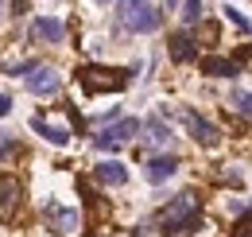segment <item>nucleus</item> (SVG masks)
Returning <instances> with one entry per match:
<instances>
[{
  "label": "nucleus",
  "instance_id": "4",
  "mask_svg": "<svg viewBox=\"0 0 252 237\" xmlns=\"http://www.w3.org/2000/svg\"><path fill=\"white\" fill-rule=\"evenodd\" d=\"M136 132H144V120L125 117V120H117V124H105V128L94 136V144H97L101 152H113V148H121L125 140H132Z\"/></svg>",
  "mask_w": 252,
  "mask_h": 237
},
{
  "label": "nucleus",
  "instance_id": "2",
  "mask_svg": "<svg viewBox=\"0 0 252 237\" xmlns=\"http://www.w3.org/2000/svg\"><path fill=\"white\" fill-rule=\"evenodd\" d=\"M78 86L86 93H121L132 82V70H117V66H78Z\"/></svg>",
  "mask_w": 252,
  "mask_h": 237
},
{
  "label": "nucleus",
  "instance_id": "18",
  "mask_svg": "<svg viewBox=\"0 0 252 237\" xmlns=\"http://www.w3.org/2000/svg\"><path fill=\"white\" fill-rule=\"evenodd\" d=\"M225 20H229L233 28H241V31H252V24L245 20V16H241V12H237V8H225Z\"/></svg>",
  "mask_w": 252,
  "mask_h": 237
},
{
  "label": "nucleus",
  "instance_id": "16",
  "mask_svg": "<svg viewBox=\"0 0 252 237\" xmlns=\"http://www.w3.org/2000/svg\"><path fill=\"white\" fill-rule=\"evenodd\" d=\"M32 128L39 132V136H43V140H51V144H59V148H63L66 140H70V132H66V128H55V124H47L43 117H32Z\"/></svg>",
  "mask_w": 252,
  "mask_h": 237
},
{
  "label": "nucleus",
  "instance_id": "9",
  "mask_svg": "<svg viewBox=\"0 0 252 237\" xmlns=\"http://www.w3.org/2000/svg\"><path fill=\"white\" fill-rule=\"evenodd\" d=\"M175 171H179V159H175V156H152V159L144 163V179H148V183H167Z\"/></svg>",
  "mask_w": 252,
  "mask_h": 237
},
{
  "label": "nucleus",
  "instance_id": "22",
  "mask_svg": "<svg viewBox=\"0 0 252 237\" xmlns=\"http://www.w3.org/2000/svg\"><path fill=\"white\" fill-rule=\"evenodd\" d=\"M12 8H16L12 16H24V12H28V0H12Z\"/></svg>",
  "mask_w": 252,
  "mask_h": 237
},
{
  "label": "nucleus",
  "instance_id": "6",
  "mask_svg": "<svg viewBox=\"0 0 252 237\" xmlns=\"http://www.w3.org/2000/svg\"><path fill=\"white\" fill-rule=\"evenodd\" d=\"M179 117H183V124H187V132H190V136H194V140H198V144H206V148H214V144H218V140H221L218 124H210V120H206V117H198L194 109H183Z\"/></svg>",
  "mask_w": 252,
  "mask_h": 237
},
{
  "label": "nucleus",
  "instance_id": "3",
  "mask_svg": "<svg viewBox=\"0 0 252 237\" xmlns=\"http://www.w3.org/2000/svg\"><path fill=\"white\" fill-rule=\"evenodd\" d=\"M117 20L125 31H136V35L159 31V24H163V16L156 12L152 0H117Z\"/></svg>",
  "mask_w": 252,
  "mask_h": 237
},
{
  "label": "nucleus",
  "instance_id": "19",
  "mask_svg": "<svg viewBox=\"0 0 252 237\" xmlns=\"http://www.w3.org/2000/svg\"><path fill=\"white\" fill-rule=\"evenodd\" d=\"M233 105H237L245 117H252V93H237V97H233Z\"/></svg>",
  "mask_w": 252,
  "mask_h": 237
},
{
  "label": "nucleus",
  "instance_id": "8",
  "mask_svg": "<svg viewBox=\"0 0 252 237\" xmlns=\"http://www.w3.org/2000/svg\"><path fill=\"white\" fill-rule=\"evenodd\" d=\"M28 89H32L35 97H51V93H59V74L51 66H35L32 74H28Z\"/></svg>",
  "mask_w": 252,
  "mask_h": 237
},
{
  "label": "nucleus",
  "instance_id": "15",
  "mask_svg": "<svg viewBox=\"0 0 252 237\" xmlns=\"http://www.w3.org/2000/svg\"><path fill=\"white\" fill-rule=\"evenodd\" d=\"M171 12H179L183 24H198L202 20V0H167Z\"/></svg>",
  "mask_w": 252,
  "mask_h": 237
},
{
  "label": "nucleus",
  "instance_id": "12",
  "mask_svg": "<svg viewBox=\"0 0 252 237\" xmlns=\"http://www.w3.org/2000/svg\"><path fill=\"white\" fill-rule=\"evenodd\" d=\"M198 66H202V74H210V78H237V74H241V62L221 59V55H206Z\"/></svg>",
  "mask_w": 252,
  "mask_h": 237
},
{
  "label": "nucleus",
  "instance_id": "5",
  "mask_svg": "<svg viewBox=\"0 0 252 237\" xmlns=\"http://www.w3.org/2000/svg\"><path fill=\"white\" fill-rule=\"evenodd\" d=\"M24 202V183L16 175H0V222H12Z\"/></svg>",
  "mask_w": 252,
  "mask_h": 237
},
{
  "label": "nucleus",
  "instance_id": "23",
  "mask_svg": "<svg viewBox=\"0 0 252 237\" xmlns=\"http://www.w3.org/2000/svg\"><path fill=\"white\" fill-rule=\"evenodd\" d=\"M12 148V136H4V132H0V159H4V152Z\"/></svg>",
  "mask_w": 252,
  "mask_h": 237
},
{
  "label": "nucleus",
  "instance_id": "10",
  "mask_svg": "<svg viewBox=\"0 0 252 237\" xmlns=\"http://www.w3.org/2000/svg\"><path fill=\"white\" fill-rule=\"evenodd\" d=\"M32 39H39V43H63L66 39V24L63 20H51V16H39L32 24Z\"/></svg>",
  "mask_w": 252,
  "mask_h": 237
},
{
  "label": "nucleus",
  "instance_id": "17",
  "mask_svg": "<svg viewBox=\"0 0 252 237\" xmlns=\"http://www.w3.org/2000/svg\"><path fill=\"white\" fill-rule=\"evenodd\" d=\"M229 237H252V214H241L237 218V226H233V234Z\"/></svg>",
  "mask_w": 252,
  "mask_h": 237
},
{
  "label": "nucleus",
  "instance_id": "14",
  "mask_svg": "<svg viewBox=\"0 0 252 237\" xmlns=\"http://www.w3.org/2000/svg\"><path fill=\"white\" fill-rule=\"evenodd\" d=\"M171 59L175 62H194L198 59V43H194V35L190 31H179V35H171Z\"/></svg>",
  "mask_w": 252,
  "mask_h": 237
},
{
  "label": "nucleus",
  "instance_id": "11",
  "mask_svg": "<svg viewBox=\"0 0 252 237\" xmlns=\"http://www.w3.org/2000/svg\"><path fill=\"white\" fill-rule=\"evenodd\" d=\"M171 140H175V136H171V128H167V124H163V120L159 117H148L144 120V144H148V148H171Z\"/></svg>",
  "mask_w": 252,
  "mask_h": 237
},
{
  "label": "nucleus",
  "instance_id": "7",
  "mask_svg": "<svg viewBox=\"0 0 252 237\" xmlns=\"http://www.w3.org/2000/svg\"><path fill=\"white\" fill-rule=\"evenodd\" d=\"M43 214H47L51 230H55L59 237L74 234V230H78V222H82V218H78V210H66V206H59V202H47V210H43Z\"/></svg>",
  "mask_w": 252,
  "mask_h": 237
},
{
  "label": "nucleus",
  "instance_id": "20",
  "mask_svg": "<svg viewBox=\"0 0 252 237\" xmlns=\"http://www.w3.org/2000/svg\"><path fill=\"white\" fill-rule=\"evenodd\" d=\"M35 66H39V62H35V59H28V62H16V66H8V74H32Z\"/></svg>",
  "mask_w": 252,
  "mask_h": 237
},
{
  "label": "nucleus",
  "instance_id": "21",
  "mask_svg": "<svg viewBox=\"0 0 252 237\" xmlns=\"http://www.w3.org/2000/svg\"><path fill=\"white\" fill-rule=\"evenodd\" d=\"M8 113H12V97H4V93H0V117H8Z\"/></svg>",
  "mask_w": 252,
  "mask_h": 237
},
{
  "label": "nucleus",
  "instance_id": "13",
  "mask_svg": "<svg viewBox=\"0 0 252 237\" xmlns=\"http://www.w3.org/2000/svg\"><path fill=\"white\" fill-rule=\"evenodd\" d=\"M94 175H97V183H101V187H125V183H128L125 163H117V159H101Z\"/></svg>",
  "mask_w": 252,
  "mask_h": 237
},
{
  "label": "nucleus",
  "instance_id": "1",
  "mask_svg": "<svg viewBox=\"0 0 252 237\" xmlns=\"http://www.w3.org/2000/svg\"><path fill=\"white\" fill-rule=\"evenodd\" d=\"M163 237H190L194 230H202V198L198 195H179L175 202H167L159 214Z\"/></svg>",
  "mask_w": 252,
  "mask_h": 237
}]
</instances>
